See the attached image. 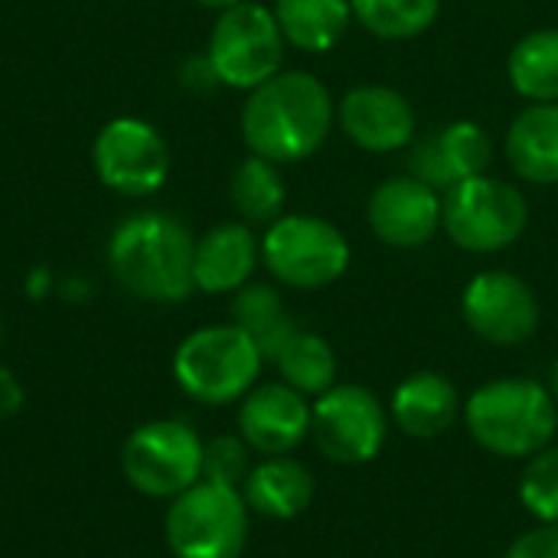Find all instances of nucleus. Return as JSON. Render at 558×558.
Here are the masks:
<instances>
[{
    "instance_id": "nucleus-1",
    "label": "nucleus",
    "mask_w": 558,
    "mask_h": 558,
    "mask_svg": "<svg viewBox=\"0 0 558 558\" xmlns=\"http://www.w3.org/2000/svg\"><path fill=\"white\" fill-rule=\"evenodd\" d=\"M239 121L245 147L281 167L324 147L337 124V101L314 72L281 69L248 92Z\"/></svg>"
},
{
    "instance_id": "nucleus-2",
    "label": "nucleus",
    "mask_w": 558,
    "mask_h": 558,
    "mask_svg": "<svg viewBox=\"0 0 558 558\" xmlns=\"http://www.w3.org/2000/svg\"><path fill=\"white\" fill-rule=\"evenodd\" d=\"M193 232L170 213H134L108 239V268L114 281L154 304H177L196 291Z\"/></svg>"
},
{
    "instance_id": "nucleus-3",
    "label": "nucleus",
    "mask_w": 558,
    "mask_h": 558,
    "mask_svg": "<svg viewBox=\"0 0 558 558\" xmlns=\"http://www.w3.org/2000/svg\"><path fill=\"white\" fill-rule=\"evenodd\" d=\"M471 438L500 458H533L549 448L558 428V405L533 379H497L464 405Z\"/></svg>"
},
{
    "instance_id": "nucleus-4",
    "label": "nucleus",
    "mask_w": 558,
    "mask_h": 558,
    "mask_svg": "<svg viewBox=\"0 0 558 558\" xmlns=\"http://www.w3.org/2000/svg\"><path fill=\"white\" fill-rule=\"evenodd\" d=\"M262 350L235 324L193 330L173 353L177 386L203 405H229L255 389Z\"/></svg>"
},
{
    "instance_id": "nucleus-5",
    "label": "nucleus",
    "mask_w": 558,
    "mask_h": 558,
    "mask_svg": "<svg viewBox=\"0 0 558 558\" xmlns=\"http://www.w3.org/2000/svg\"><path fill=\"white\" fill-rule=\"evenodd\" d=\"M530 226V203L517 183L490 173L458 180L441 193V229L474 255H494L520 242Z\"/></svg>"
},
{
    "instance_id": "nucleus-6",
    "label": "nucleus",
    "mask_w": 558,
    "mask_h": 558,
    "mask_svg": "<svg viewBox=\"0 0 558 558\" xmlns=\"http://www.w3.org/2000/svg\"><path fill=\"white\" fill-rule=\"evenodd\" d=\"M163 533L177 558H239L248 539V504L235 487L203 477L170 500Z\"/></svg>"
},
{
    "instance_id": "nucleus-7",
    "label": "nucleus",
    "mask_w": 558,
    "mask_h": 558,
    "mask_svg": "<svg viewBox=\"0 0 558 558\" xmlns=\"http://www.w3.org/2000/svg\"><path fill=\"white\" fill-rule=\"evenodd\" d=\"M262 262L275 281L298 291H320L350 268V242L324 216L284 213L262 235Z\"/></svg>"
},
{
    "instance_id": "nucleus-8",
    "label": "nucleus",
    "mask_w": 558,
    "mask_h": 558,
    "mask_svg": "<svg viewBox=\"0 0 558 558\" xmlns=\"http://www.w3.org/2000/svg\"><path fill=\"white\" fill-rule=\"evenodd\" d=\"M284 49L288 39L275 20V10L245 0L216 16L206 59L222 85L252 92L284 69Z\"/></svg>"
},
{
    "instance_id": "nucleus-9",
    "label": "nucleus",
    "mask_w": 558,
    "mask_h": 558,
    "mask_svg": "<svg viewBox=\"0 0 558 558\" xmlns=\"http://www.w3.org/2000/svg\"><path fill=\"white\" fill-rule=\"evenodd\" d=\"M199 435L173 418H157L131 432L121 451V471L128 484L144 497L173 500L203 481Z\"/></svg>"
},
{
    "instance_id": "nucleus-10",
    "label": "nucleus",
    "mask_w": 558,
    "mask_h": 558,
    "mask_svg": "<svg viewBox=\"0 0 558 558\" xmlns=\"http://www.w3.org/2000/svg\"><path fill=\"white\" fill-rule=\"evenodd\" d=\"M92 167L108 190L141 199L167 183L170 147L150 121L114 118L92 144Z\"/></svg>"
},
{
    "instance_id": "nucleus-11",
    "label": "nucleus",
    "mask_w": 558,
    "mask_h": 558,
    "mask_svg": "<svg viewBox=\"0 0 558 558\" xmlns=\"http://www.w3.org/2000/svg\"><path fill=\"white\" fill-rule=\"evenodd\" d=\"M311 435L333 464H366L383 451L389 418L369 389L333 386L311 405Z\"/></svg>"
},
{
    "instance_id": "nucleus-12",
    "label": "nucleus",
    "mask_w": 558,
    "mask_h": 558,
    "mask_svg": "<svg viewBox=\"0 0 558 558\" xmlns=\"http://www.w3.org/2000/svg\"><path fill=\"white\" fill-rule=\"evenodd\" d=\"M468 327L494 347H520L539 327V301L533 288L513 271H481L468 281L461 298Z\"/></svg>"
},
{
    "instance_id": "nucleus-13",
    "label": "nucleus",
    "mask_w": 558,
    "mask_h": 558,
    "mask_svg": "<svg viewBox=\"0 0 558 558\" xmlns=\"http://www.w3.org/2000/svg\"><path fill=\"white\" fill-rule=\"evenodd\" d=\"M366 222L389 248H422L441 229V193L412 173H396L369 193Z\"/></svg>"
},
{
    "instance_id": "nucleus-14",
    "label": "nucleus",
    "mask_w": 558,
    "mask_h": 558,
    "mask_svg": "<svg viewBox=\"0 0 558 558\" xmlns=\"http://www.w3.org/2000/svg\"><path fill=\"white\" fill-rule=\"evenodd\" d=\"M337 124L360 150L396 154L415 141V108L412 101L379 82H363L343 92L337 101Z\"/></svg>"
},
{
    "instance_id": "nucleus-15",
    "label": "nucleus",
    "mask_w": 558,
    "mask_h": 558,
    "mask_svg": "<svg viewBox=\"0 0 558 558\" xmlns=\"http://www.w3.org/2000/svg\"><path fill=\"white\" fill-rule=\"evenodd\" d=\"M494 163V141L484 124L477 121H451L435 134L412 144L409 173L422 183L445 193L458 180L487 173Z\"/></svg>"
},
{
    "instance_id": "nucleus-16",
    "label": "nucleus",
    "mask_w": 558,
    "mask_h": 558,
    "mask_svg": "<svg viewBox=\"0 0 558 558\" xmlns=\"http://www.w3.org/2000/svg\"><path fill=\"white\" fill-rule=\"evenodd\" d=\"M239 435L252 451L281 458L311 435V405L288 383L258 386L242 399Z\"/></svg>"
},
{
    "instance_id": "nucleus-17",
    "label": "nucleus",
    "mask_w": 558,
    "mask_h": 558,
    "mask_svg": "<svg viewBox=\"0 0 558 558\" xmlns=\"http://www.w3.org/2000/svg\"><path fill=\"white\" fill-rule=\"evenodd\" d=\"M262 262V239L248 222H219L196 239L193 281L206 294H235L245 288Z\"/></svg>"
},
{
    "instance_id": "nucleus-18",
    "label": "nucleus",
    "mask_w": 558,
    "mask_h": 558,
    "mask_svg": "<svg viewBox=\"0 0 558 558\" xmlns=\"http://www.w3.org/2000/svg\"><path fill=\"white\" fill-rule=\"evenodd\" d=\"M507 160L523 183H558V101H530L510 121Z\"/></svg>"
},
{
    "instance_id": "nucleus-19",
    "label": "nucleus",
    "mask_w": 558,
    "mask_h": 558,
    "mask_svg": "<svg viewBox=\"0 0 558 558\" xmlns=\"http://www.w3.org/2000/svg\"><path fill=\"white\" fill-rule=\"evenodd\" d=\"M461 399L441 373H415L392 396V418L409 438H438L458 418Z\"/></svg>"
},
{
    "instance_id": "nucleus-20",
    "label": "nucleus",
    "mask_w": 558,
    "mask_h": 558,
    "mask_svg": "<svg viewBox=\"0 0 558 558\" xmlns=\"http://www.w3.org/2000/svg\"><path fill=\"white\" fill-rule=\"evenodd\" d=\"M245 504L248 510L271 520H294L314 500V477L304 464L288 458H268L245 477Z\"/></svg>"
},
{
    "instance_id": "nucleus-21",
    "label": "nucleus",
    "mask_w": 558,
    "mask_h": 558,
    "mask_svg": "<svg viewBox=\"0 0 558 558\" xmlns=\"http://www.w3.org/2000/svg\"><path fill=\"white\" fill-rule=\"evenodd\" d=\"M271 10L288 46L301 52H330L353 23L350 0H275Z\"/></svg>"
},
{
    "instance_id": "nucleus-22",
    "label": "nucleus",
    "mask_w": 558,
    "mask_h": 558,
    "mask_svg": "<svg viewBox=\"0 0 558 558\" xmlns=\"http://www.w3.org/2000/svg\"><path fill=\"white\" fill-rule=\"evenodd\" d=\"M232 324L245 330L265 360H275L284 343L298 333V324L291 320L284 298L271 284H245L232 298Z\"/></svg>"
},
{
    "instance_id": "nucleus-23",
    "label": "nucleus",
    "mask_w": 558,
    "mask_h": 558,
    "mask_svg": "<svg viewBox=\"0 0 558 558\" xmlns=\"http://www.w3.org/2000/svg\"><path fill=\"white\" fill-rule=\"evenodd\" d=\"M507 78L526 101H558V26L533 29L510 49Z\"/></svg>"
},
{
    "instance_id": "nucleus-24",
    "label": "nucleus",
    "mask_w": 558,
    "mask_h": 558,
    "mask_svg": "<svg viewBox=\"0 0 558 558\" xmlns=\"http://www.w3.org/2000/svg\"><path fill=\"white\" fill-rule=\"evenodd\" d=\"M229 196H232V206L242 216V222H248V226H271L275 219L284 216V199H288L281 167L265 160V157H258V154H248L232 170Z\"/></svg>"
},
{
    "instance_id": "nucleus-25",
    "label": "nucleus",
    "mask_w": 558,
    "mask_h": 558,
    "mask_svg": "<svg viewBox=\"0 0 558 558\" xmlns=\"http://www.w3.org/2000/svg\"><path fill=\"white\" fill-rule=\"evenodd\" d=\"M350 7L366 33L389 43L428 33L441 13V0H350Z\"/></svg>"
},
{
    "instance_id": "nucleus-26",
    "label": "nucleus",
    "mask_w": 558,
    "mask_h": 558,
    "mask_svg": "<svg viewBox=\"0 0 558 558\" xmlns=\"http://www.w3.org/2000/svg\"><path fill=\"white\" fill-rule=\"evenodd\" d=\"M275 366L281 379L301 396H324L337 379V356L330 343L311 330H298L275 356Z\"/></svg>"
},
{
    "instance_id": "nucleus-27",
    "label": "nucleus",
    "mask_w": 558,
    "mask_h": 558,
    "mask_svg": "<svg viewBox=\"0 0 558 558\" xmlns=\"http://www.w3.org/2000/svg\"><path fill=\"white\" fill-rule=\"evenodd\" d=\"M523 507L546 526H558V445L533 454L520 484Z\"/></svg>"
},
{
    "instance_id": "nucleus-28",
    "label": "nucleus",
    "mask_w": 558,
    "mask_h": 558,
    "mask_svg": "<svg viewBox=\"0 0 558 558\" xmlns=\"http://www.w3.org/2000/svg\"><path fill=\"white\" fill-rule=\"evenodd\" d=\"M203 477L216 484H242L248 477V445L242 438H213L203 451Z\"/></svg>"
},
{
    "instance_id": "nucleus-29",
    "label": "nucleus",
    "mask_w": 558,
    "mask_h": 558,
    "mask_svg": "<svg viewBox=\"0 0 558 558\" xmlns=\"http://www.w3.org/2000/svg\"><path fill=\"white\" fill-rule=\"evenodd\" d=\"M507 558H558V526H543V530L523 533L507 549Z\"/></svg>"
},
{
    "instance_id": "nucleus-30",
    "label": "nucleus",
    "mask_w": 558,
    "mask_h": 558,
    "mask_svg": "<svg viewBox=\"0 0 558 558\" xmlns=\"http://www.w3.org/2000/svg\"><path fill=\"white\" fill-rule=\"evenodd\" d=\"M180 78H183V85H186V88H193V92H213V88H219V85H222V82H219V75H216V69H213V62H209L206 56L190 59V62L183 65Z\"/></svg>"
},
{
    "instance_id": "nucleus-31",
    "label": "nucleus",
    "mask_w": 558,
    "mask_h": 558,
    "mask_svg": "<svg viewBox=\"0 0 558 558\" xmlns=\"http://www.w3.org/2000/svg\"><path fill=\"white\" fill-rule=\"evenodd\" d=\"M23 409V386L10 366L0 363V418H10Z\"/></svg>"
},
{
    "instance_id": "nucleus-32",
    "label": "nucleus",
    "mask_w": 558,
    "mask_h": 558,
    "mask_svg": "<svg viewBox=\"0 0 558 558\" xmlns=\"http://www.w3.org/2000/svg\"><path fill=\"white\" fill-rule=\"evenodd\" d=\"M196 3L216 10V13H222V10H229V7H235V3H245V0H196Z\"/></svg>"
},
{
    "instance_id": "nucleus-33",
    "label": "nucleus",
    "mask_w": 558,
    "mask_h": 558,
    "mask_svg": "<svg viewBox=\"0 0 558 558\" xmlns=\"http://www.w3.org/2000/svg\"><path fill=\"white\" fill-rule=\"evenodd\" d=\"M549 396L556 399V405H558V363L553 366V379H549Z\"/></svg>"
},
{
    "instance_id": "nucleus-34",
    "label": "nucleus",
    "mask_w": 558,
    "mask_h": 558,
    "mask_svg": "<svg viewBox=\"0 0 558 558\" xmlns=\"http://www.w3.org/2000/svg\"><path fill=\"white\" fill-rule=\"evenodd\" d=\"M0 340H3V320H0Z\"/></svg>"
}]
</instances>
